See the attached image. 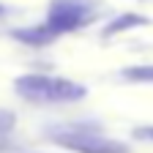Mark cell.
Segmentation results:
<instances>
[{"mask_svg": "<svg viewBox=\"0 0 153 153\" xmlns=\"http://www.w3.org/2000/svg\"><path fill=\"white\" fill-rule=\"evenodd\" d=\"M14 88L25 101L33 104H71V101H82L88 96L85 85L52 74H22L14 79Z\"/></svg>", "mask_w": 153, "mask_h": 153, "instance_id": "6da1fadb", "label": "cell"}, {"mask_svg": "<svg viewBox=\"0 0 153 153\" xmlns=\"http://www.w3.org/2000/svg\"><path fill=\"white\" fill-rule=\"evenodd\" d=\"M52 142L74 153H131L126 142L88 131V128H71L66 134H52Z\"/></svg>", "mask_w": 153, "mask_h": 153, "instance_id": "7a4b0ae2", "label": "cell"}, {"mask_svg": "<svg viewBox=\"0 0 153 153\" xmlns=\"http://www.w3.org/2000/svg\"><path fill=\"white\" fill-rule=\"evenodd\" d=\"M90 19V8L79 0H52L49 3V11H47V19H44V27L52 33V38L63 36V33H71L76 27H82Z\"/></svg>", "mask_w": 153, "mask_h": 153, "instance_id": "3957f363", "label": "cell"}, {"mask_svg": "<svg viewBox=\"0 0 153 153\" xmlns=\"http://www.w3.org/2000/svg\"><path fill=\"white\" fill-rule=\"evenodd\" d=\"M140 25H148V19L145 16H140V14H120L115 22H109L107 27H104V38H109V36H118V33H123V30H128V27H140Z\"/></svg>", "mask_w": 153, "mask_h": 153, "instance_id": "277c9868", "label": "cell"}, {"mask_svg": "<svg viewBox=\"0 0 153 153\" xmlns=\"http://www.w3.org/2000/svg\"><path fill=\"white\" fill-rule=\"evenodd\" d=\"M123 79L128 82H145V85H153V66H128L120 71Z\"/></svg>", "mask_w": 153, "mask_h": 153, "instance_id": "5b68a950", "label": "cell"}, {"mask_svg": "<svg viewBox=\"0 0 153 153\" xmlns=\"http://www.w3.org/2000/svg\"><path fill=\"white\" fill-rule=\"evenodd\" d=\"M14 126H16V115L11 109H6V107H0V140L8 137L14 131Z\"/></svg>", "mask_w": 153, "mask_h": 153, "instance_id": "8992f818", "label": "cell"}, {"mask_svg": "<svg viewBox=\"0 0 153 153\" xmlns=\"http://www.w3.org/2000/svg\"><path fill=\"white\" fill-rule=\"evenodd\" d=\"M134 137L145 140V142H153V126H137L134 128Z\"/></svg>", "mask_w": 153, "mask_h": 153, "instance_id": "52a82bcc", "label": "cell"}, {"mask_svg": "<svg viewBox=\"0 0 153 153\" xmlns=\"http://www.w3.org/2000/svg\"><path fill=\"white\" fill-rule=\"evenodd\" d=\"M0 16H6V6H0Z\"/></svg>", "mask_w": 153, "mask_h": 153, "instance_id": "ba28073f", "label": "cell"}]
</instances>
